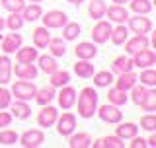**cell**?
Returning a JSON list of instances; mask_svg holds the SVG:
<instances>
[{"label": "cell", "mask_w": 156, "mask_h": 148, "mask_svg": "<svg viewBox=\"0 0 156 148\" xmlns=\"http://www.w3.org/2000/svg\"><path fill=\"white\" fill-rule=\"evenodd\" d=\"M98 92L92 86L82 88L80 93H76V103H78V117L82 119H92L98 109Z\"/></svg>", "instance_id": "cell-1"}, {"label": "cell", "mask_w": 156, "mask_h": 148, "mask_svg": "<svg viewBox=\"0 0 156 148\" xmlns=\"http://www.w3.org/2000/svg\"><path fill=\"white\" fill-rule=\"evenodd\" d=\"M35 92H37V86L33 84V80H16L12 84V97H16V100H22V101H31L33 97H35Z\"/></svg>", "instance_id": "cell-2"}, {"label": "cell", "mask_w": 156, "mask_h": 148, "mask_svg": "<svg viewBox=\"0 0 156 148\" xmlns=\"http://www.w3.org/2000/svg\"><path fill=\"white\" fill-rule=\"evenodd\" d=\"M127 27L131 33H139V35H146L152 31V19L146 18L144 14H135V16L127 18Z\"/></svg>", "instance_id": "cell-3"}, {"label": "cell", "mask_w": 156, "mask_h": 148, "mask_svg": "<svg viewBox=\"0 0 156 148\" xmlns=\"http://www.w3.org/2000/svg\"><path fill=\"white\" fill-rule=\"evenodd\" d=\"M96 115L100 117L104 123H109V125H117L119 121H123V111H121V107L113 105V103L100 105L96 109Z\"/></svg>", "instance_id": "cell-4"}, {"label": "cell", "mask_w": 156, "mask_h": 148, "mask_svg": "<svg viewBox=\"0 0 156 148\" xmlns=\"http://www.w3.org/2000/svg\"><path fill=\"white\" fill-rule=\"evenodd\" d=\"M55 127H57V132H58L61 136H65V139H66V136H70L72 132L76 131V115L65 109V113H62V115L57 117Z\"/></svg>", "instance_id": "cell-5"}, {"label": "cell", "mask_w": 156, "mask_h": 148, "mask_svg": "<svg viewBox=\"0 0 156 148\" xmlns=\"http://www.w3.org/2000/svg\"><path fill=\"white\" fill-rule=\"evenodd\" d=\"M109 35H111V22H107V19H96V26L90 31L92 43L104 45V43L109 41Z\"/></svg>", "instance_id": "cell-6"}, {"label": "cell", "mask_w": 156, "mask_h": 148, "mask_svg": "<svg viewBox=\"0 0 156 148\" xmlns=\"http://www.w3.org/2000/svg\"><path fill=\"white\" fill-rule=\"evenodd\" d=\"M18 142L23 148H37L45 142V132L41 129H27L18 136Z\"/></svg>", "instance_id": "cell-7"}, {"label": "cell", "mask_w": 156, "mask_h": 148, "mask_svg": "<svg viewBox=\"0 0 156 148\" xmlns=\"http://www.w3.org/2000/svg\"><path fill=\"white\" fill-rule=\"evenodd\" d=\"M39 19L43 22V26H45L47 29H61L68 22V16L62 12V10H49V12L41 14Z\"/></svg>", "instance_id": "cell-8"}, {"label": "cell", "mask_w": 156, "mask_h": 148, "mask_svg": "<svg viewBox=\"0 0 156 148\" xmlns=\"http://www.w3.org/2000/svg\"><path fill=\"white\" fill-rule=\"evenodd\" d=\"M12 74H16L22 80H35L39 68L35 62H18V65H12Z\"/></svg>", "instance_id": "cell-9"}, {"label": "cell", "mask_w": 156, "mask_h": 148, "mask_svg": "<svg viewBox=\"0 0 156 148\" xmlns=\"http://www.w3.org/2000/svg\"><path fill=\"white\" fill-rule=\"evenodd\" d=\"M43 109L37 113V125L43 127V129H49V127H55V121L58 117V111L57 107H53L51 103H47V105H41Z\"/></svg>", "instance_id": "cell-10"}, {"label": "cell", "mask_w": 156, "mask_h": 148, "mask_svg": "<svg viewBox=\"0 0 156 148\" xmlns=\"http://www.w3.org/2000/svg\"><path fill=\"white\" fill-rule=\"evenodd\" d=\"M123 45H125L127 55H135V53L150 47V39H148V35H139V33H135L133 37H127V41L123 43Z\"/></svg>", "instance_id": "cell-11"}, {"label": "cell", "mask_w": 156, "mask_h": 148, "mask_svg": "<svg viewBox=\"0 0 156 148\" xmlns=\"http://www.w3.org/2000/svg\"><path fill=\"white\" fill-rule=\"evenodd\" d=\"M104 18H107V22L113 23H125L129 18V10L125 8V4H111V6H105Z\"/></svg>", "instance_id": "cell-12"}, {"label": "cell", "mask_w": 156, "mask_h": 148, "mask_svg": "<svg viewBox=\"0 0 156 148\" xmlns=\"http://www.w3.org/2000/svg\"><path fill=\"white\" fill-rule=\"evenodd\" d=\"M55 96H57V101H58L61 109H70L76 103V90L72 86H68V84L58 88V93H55Z\"/></svg>", "instance_id": "cell-13"}, {"label": "cell", "mask_w": 156, "mask_h": 148, "mask_svg": "<svg viewBox=\"0 0 156 148\" xmlns=\"http://www.w3.org/2000/svg\"><path fill=\"white\" fill-rule=\"evenodd\" d=\"M131 57H133V65L136 68H148L156 62V53L150 47H146V49L135 53V55H131Z\"/></svg>", "instance_id": "cell-14"}, {"label": "cell", "mask_w": 156, "mask_h": 148, "mask_svg": "<svg viewBox=\"0 0 156 148\" xmlns=\"http://www.w3.org/2000/svg\"><path fill=\"white\" fill-rule=\"evenodd\" d=\"M22 35H20V33H8L6 37L2 39V45H0V51L4 53V55H14V53L18 51L20 47H22Z\"/></svg>", "instance_id": "cell-15"}, {"label": "cell", "mask_w": 156, "mask_h": 148, "mask_svg": "<svg viewBox=\"0 0 156 148\" xmlns=\"http://www.w3.org/2000/svg\"><path fill=\"white\" fill-rule=\"evenodd\" d=\"M74 55H76V58L92 61V58H96V55H98V47H96V43H92V41H80L74 47Z\"/></svg>", "instance_id": "cell-16"}, {"label": "cell", "mask_w": 156, "mask_h": 148, "mask_svg": "<svg viewBox=\"0 0 156 148\" xmlns=\"http://www.w3.org/2000/svg\"><path fill=\"white\" fill-rule=\"evenodd\" d=\"M10 113H12V117H16L18 121H26L29 119V115H31V107H29L27 101H22V100H16L10 103Z\"/></svg>", "instance_id": "cell-17"}, {"label": "cell", "mask_w": 156, "mask_h": 148, "mask_svg": "<svg viewBox=\"0 0 156 148\" xmlns=\"http://www.w3.org/2000/svg\"><path fill=\"white\" fill-rule=\"evenodd\" d=\"M135 65H133V57L131 55H119L111 61V72L113 74H121V72H129L133 70Z\"/></svg>", "instance_id": "cell-18"}, {"label": "cell", "mask_w": 156, "mask_h": 148, "mask_svg": "<svg viewBox=\"0 0 156 148\" xmlns=\"http://www.w3.org/2000/svg\"><path fill=\"white\" fill-rule=\"evenodd\" d=\"M113 82H115V88L129 92L131 88L135 86V84H139V78H136V74H135L133 70H129V72H121V74H117V78H115Z\"/></svg>", "instance_id": "cell-19"}, {"label": "cell", "mask_w": 156, "mask_h": 148, "mask_svg": "<svg viewBox=\"0 0 156 148\" xmlns=\"http://www.w3.org/2000/svg\"><path fill=\"white\" fill-rule=\"evenodd\" d=\"M68 139V146L70 148H90L92 146V135L90 132H72Z\"/></svg>", "instance_id": "cell-20"}, {"label": "cell", "mask_w": 156, "mask_h": 148, "mask_svg": "<svg viewBox=\"0 0 156 148\" xmlns=\"http://www.w3.org/2000/svg\"><path fill=\"white\" fill-rule=\"evenodd\" d=\"M39 57V49L35 45H27V47H20L16 51V61L18 62H35Z\"/></svg>", "instance_id": "cell-21"}, {"label": "cell", "mask_w": 156, "mask_h": 148, "mask_svg": "<svg viewBox=\"0 0 156 148\" xmlns=\"http://www.w3.org/2000/svg\"><path fill=\"white\" fill-rule=\"evenodd\" d=\"M115 135L119 136V139H133V136L139 135V125L136 123H117V129H115Z\"/></svg>", "instance_id": "cell-22"}, {"label": "cell", "mask_w": 156, "mask_h": 148, "mask_svg": "<svg viewBox=\"0 0 156 148\" xmlns=\"http://www.w3.org/2000/svg\"><path fill=\"white\" fill-rule=\"evenodd\" d=\"M31 39H33V45H35L37 49H47V43H49V39H51V33H49V29L45 26H41V27H35L31 31Z\"/></svg>", "instance_id": "cell-23"}, {"label": "cell", "mask_w": 156, "mask_h": 148, "mask_svg": "<svg viewBox=\"0 0 156 148\" xmlns=\"http://www.w3.org/2000/svg\"><path fill=\"white\" fill-rule=\"evenodd\" d=\"M20 14H22L23 22H37L43 14V8L39 6V2H31V4H26Z\"/></svg>", "instance_id": "cell-24"}, {"label": "cell", "mask_w": 156, "mask_h": 148, "mask_svg": "<svg viewBox=\"0 0 156 148\" xmlns=\"http://www.w3.org/2000/svg\"><path fill=\"white\" fill-rule=\"evenodd\" d=\"M72 70H74L76 76L80 78H92V74H94V65H92L90 61H84V58H78V61L72 65Z\"/></svg>", "instance_id": "cell-25"}, {"label": "cell", "mask_w": 156, "mask_h": 148, "mask_svg": "<svg viewBox=\"0 0 156 148\" xmlns=\"http://www.w3.org/2000/svg\"><path fill=\"white\" fill-rule=\"evenodd\" d=\"M94 78V86L96 88H109L115 80V74L111 70H100V72H94L92 74Z\"/></svg>", "instance_id": "cell-26"}, {"label": "cell", "mask_w": 156, "mask_h": 148, "mask_svg": "<svg viewBox=\"0 0 156 148\" xmlns=\"http://www.w3.org/2000/svg\"><path fill=\"white\" fill-rule=\"evenodd\" d=\"M47 49L53 57H65L66 55V41L62 37H51L47 43Z\"/></svg>", "instance_id": "cell-27"}, {"label": "cell", "mask_w": 156, "mask_h": 148, "mask_svg": "<svg viewBox=\"0 0 156 148\" xmlns=\"http://www.w3.org/2000/svg\"><path fill=\"white\" fill-rule=\"evenodd\" d=\"M51 76V80H49V86H53L55 90H58V88L66 86L68 82H70V72L68 70H61V68H57L53 74H49Z\"/></svg>", "instance_id": "cell-28"}, {"label": "cell", "mask_w": 156, "mask_h": 148, "mask_svg": "<svg viewBox=\"0 0 156 148\" xmlns=\"http://www.w3.org/2000/svg\"><path fill=\"white\" fill-rule=\"evenodd\" d=\"M37 68L45 74H53L58 68V65H57V61H55L53 55H39L37 57Z\"/></svg>", "instance_id": "cell-29"}, {"label": "cell", "mask_w": 156, "mask_h": 148, "mask_svg": "<svg viewBox=\"0 0 156 148\" xmlns=\"http://www.w3.org/2000/svg\"><path fill=\"white\" fill-rule=\"evenodd\" d=\"M10 80H12V61L8 55H2L0 57V86L10 84Z\"/></svg>", "instance_id": "cell-30"}, {"label": "cell", "mask_w": 156, "mask_h": 148, "mask_svg": "<svg viewBox=\"0 0 156 148\" xmlns=\"http://www.w3.org/2000/svg\"><path fill=\"white\" fill-rule=\"evenodd\" d=\"M127 37H129V27L125 26V23H117L115 27H111V43L113 45H123V43L127 41Z\"/></svg>", "instance_id": "cell-31"}, {"label": "cell", "mask_w": 156, "mask_h": 148, "mask_svg": "<svg viewBox=\"0 0 156 148\" xmlns=\"http://www.w3.org/2000/svg\"><path fill=\"white\" fill-rule=\"evenodd\" d=\"M129 101V96H127L125 90H119V88H109L107 92V103H113V105L121 107Z\"/></svg>", "instance_id": "cell-32"}, {"label": "cell", "mask_w": 156, "mask_h": 148, "mask_svg": "<svg viewBox=\"0 0 156 148\" xmlns=\"http://www.w3.org/2000/svg\"><path fill=\"white\" fill-rule=\"evenodd\" d=\"M61 29H62V39L65 41H74V39H78V35L82 31L78 22H66Z\"/></svg>", "instance_id": "cell-33"}, {"label": "cell", "mask_w": 156, "mask_h": 148, "mask_svg": "<svg viewBox=\"0 0 156 148\" xmlns=\"http://www.w3.org/2000/svg\"><path fill=\"white\" fill-rule=\"evenodd\" d=\"M105 6L107 4L104 0H92V2L88 4V16L92 19H101L105 16Z\"/></svg>", "instance_id": "cell-34"}, {"label": "cell", "mask_w": 156, "mask_h": 148, "mask_svg": "<svg viewBox=\"0 0 156 148\" xmlns=\"http://www.w3.org/2000/svg\"><path fill=\"white\" fill-rule=\"evenodd\" d=\"M39 105H47V103H51L55 100V88L49 86V88H37L35 92V97H33Z\"/></svg>", "instance_id": "cell-35"}, {"label": "cell", "mask_w": 156, "mask_h": 148, "mask_svg": "<svg viewBox=\"0 0 156 148\" xmlns=\"http://www.w3.org/2000/svg\"><path fill=\"white\" fill-rule=\"evenodd\" d=\"M136 78L140 80V84L146 88H154L156 86V70L152 66L148 68H140V74H136Z\"/></svg>", "instance_id": "cell-36"}, {"label": "cell", "mask_w": 156, "mask_h": 148, "mask_svg": "<svg viewBox=\"0 0 156 148\" xmlns=\"http://www.w3.org/2000/svg\"><path fill=\"white\" fill-rule=\"evenodd\" d=\"M129 8L133 10L135 14H144L148 16L152 12V2L150 0H129Z\"/></svg>", "instance_id": "cell-37"}, {"label": "cell", "mask_w": 156, "mask_h": 148, "mask_svg": "<svg viewBox=\"0 0 156 148\" xmlns=\"http://www.w3.org/2000/svg\"><path fill=\"white\" fill-rule=\"evenodd\" d=\"M4 22H6V27L10 31H20V29L23 27V23H26L20 12H10V16L4 18Z\"/></svg>", "instance_id": "cell-38"}, {"label": "cell", "mask_w": 156, "mask_h": 148, "mask_svg": "<svg viewBox=\"0 0 156 148\" xmlns=\"http://www.w3.org/2000/svg\"><path fill=\"white\" fill-rule=\"evenodd\" d=\"M140 107H143L144 111H148V113L156 109V90L154 88H148V90H146L143 101H140Z\"/></svg>", "instance_id": "cell-39"}, {"label": "cell", "mask_w": 156, "mask_h": 148, "mask_svg": "<svg viewBox=\"0 0 156 148\" xmlns=\"http://www.w3.org/2000/svg\"><path fill=\"white\" fill-rule=\"evenodd\" d=\"M18 132L16 131H12V129H6L4 127L2 131H0V144H4V146H14L18 142Z\"/></svg>", "instance_id": "cell-40"}, {"label": "cell", "mask_w": 156, "mask_h": 148, "mask_svg": "<svg viewBox=\"0 0 156 148\" xmlns=\"http://www.w3.org/2000/svg\"><path fill=\"white\" fill-rule=\"evenodd\" d=\"M146 90H148V88L146 86H143V84H135L133 88H131V96H129V100L135 103V105H140V101H143V97H144V93H146Z\"/></svg>", "instance_id": "cell-41"}, {"label": "cell", "mask_w": 156, "mask_h": 148, "mask_svg": "<svg viewBox=\"0 0 156 148\" xmlns=\"http://www.w3.org/2000/svg\"><path fill=\"white\" fill-rule=\"evenodd\" d=\"M140 129H144V131H148V132L156 131V115H152V111L140 117Z\"/></svg>", "instance_id": "cell-42"}, {"label": "cell", "mask_w": 156, "mask_h": 148, "mask_svg": "<svg viewBox=\"0 0 156 148\" xmlns=\"http://www.w3.org/2000/svg\"><path fill=\"white\" fill-rule=\"evenodd\" d=\"M0 2H2V8L8 12H22L26 6V0H0Z\"/></svg>", "instance_id": "cell-43"}, {"label": "cell", "mask_w": 156, "mask_h": 148, "mask_svg": "<svg viewBox=\"0 0 156 148\" xmlns=\"http://www.w3.org/2000/svg\"><path fill=\"white\" fill-rule=\"evenodd\" d=\"M101 142H104V148H123L125 146L123 139H119L117 135H107L101 139Z\"/></svg>", "instance_id": "cell-44"}, {"label": "cell", "mask_w": 156, "mask_h": 148, "mask_svg": "<svg viewBox=\"0 0 156 148\" xmlns=\"http://www.w3.org/2000/svg\"><path fill=\"white\" fill-rule=\"evenodd\" d=\"M10 103H12V93L4 86H0V109H6Z\"/></svg>", "instance_id": "cell-45"}, {"label": "cell", "mask_w": 156, "mask_h": 148, "mask_svg": "<svg viewBox=\"0 0 156 148\" xmlns=\"http://www.w3.org/2000/svg\"><path fill=\"white\" fill-rule=\"evenodd\" d=\"M12 119H14L12 113H8V111H2V109H0V127H2V129H4V127H10Z\"/></svg>", "instance_id": "cell-46"}, {"label": "cell", "mask_w": 156, "mask_h": 148, "mask_svg": "<svg viewBox=\"0 0 156 148\" xmlns=\"http://www.w3.org/2000/svg\"><path fill=\"white\" fill-rule=\"evenodd\" d=\"M131 140H133V142L129 144L131 148H148V146H146V139H143V136H139V135L133 136Z\"/></svg>", "instance_id": "cell-47"}, {"label": "cell", "mask_w": 156, "mask_h": 148, "mask_svg": "<svg viewBox=\"0 0 156 148\" xmlns=\"http://www.w3.org/2000/svg\"><path fill=\"white\" fill-rule=\"evenodd\" d=\"M146 146H156V135H154V131L150 132V136L146 139Z\"/></svg>", "instance_id": "cell-48"}, {"label": "cell", "mask_w": 156, "mask_h": 148, "mask_svg": "<svg viewBox=\"0 0 156 148\" xmlns=\"http://www.w3.org/2000/svg\"><path fill=\"white\" fill-rule=\"evenodd\" d=\"M66 2H70L72 6H80V4L84 2V0H66Z\"/></svg>", "instance_id": "cell-49"}, {"label": "cell", "mask_w": 156, "mask_h": 148, "mask_svg": "<svg viewBox=\"0 0 156 148\" xmlns=\"http://www.w3.org/2000/svg\"><path fill=\"white\" fill-rule=\"evenodd\" d=\"M4 27H6V22H4V18H0V33L4 31Z\"/></svg>", "instance_id": "cell-50"}, {"label": "cell", "mask_w": 156, "mask_h": 148, "mask_svg": "<svg viewBox=\"0 0 156 148\" xmlns=\"http://www.w3.org/2000/svg\"><path fill=\"white\" fill-rule=\"evenodd\" d=\"M113 4H125V2H129V0H111Z\"/></svg>", "instance_id": "cell-51"}, {"label": "cell", "mask_w": 156, "mask_h": 148, "mask_svg": "<svg viewBox=\"0 0 156 148\" xmlns=\"http://www.w3.org/2000/svg\"><path fill=\"white\" fill-rule=\"evenodd\" d=\"M27 2H43V0H27Z\"/></svg>", "instance_id": "cell-52"}]
</instances>
